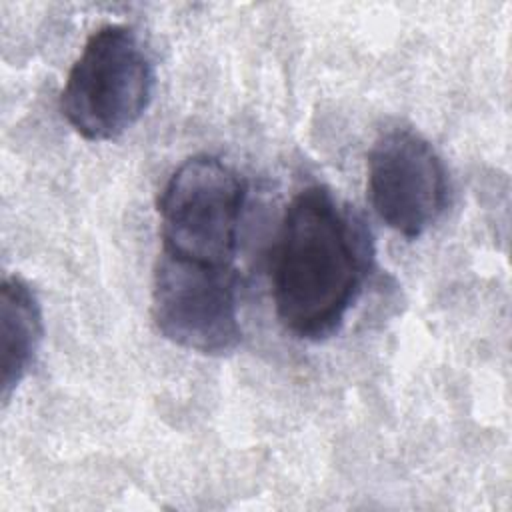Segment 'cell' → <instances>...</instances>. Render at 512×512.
I'll use <instances>...</instances> for the list:
<instances>
[{"instance_id": "cell-2", "label": "cell", "mask_w": 512, "mask_h": 512, "mask_svg": "<svg viewBox=\"0 0 512 512\" xmlns=\"http://www.w3.org/2000/svg\"><path fill=\"white\" fill-rule=\"evenodd\" d=\"M152 90L154 66L138 34L124 24H106L74 60L60 112L82 138L114 140L140 120Z\"/></svg>"}, {"instance_id": "cell-1", "label": "cell", "mask_w": 512, "mask_h": 512, "mask_svg": "<svg viewBox=\"0 0 512 512\" xmlns=\"http://www.w3.org/2000/svg\"><path fill=\"white\" fill-rule=\"evenodd\" d=\"M370 266V238L324 186L286 206L272 262L280 324L302 340H324L346 320Z\"/></svg>"}, {"instance_id": "cell-4", "label": "cell", "mask_w": 512, "mask_h": 512, "mask_svg": "<svg viewBox=\"0 0 512 512\" xmlns=\"http://www.w3.org/2000/svg\"><path fill=\"white\" fill-rule=\"evenodd\" d=\"M152 320L172 344L222 356L240 344L236 274L160 250L152 274Z\"/></svg>"}, {"instance_id": "cell-5", "label": "cell", "mask_w": 512, "mask_h": 512, "mask_svg": "<svg viewBox=\"0 0 512 512\" xmlns=\"http://www.w3.org/2000/svg\"><path fill=\"white\" fill-rule=\"evenodd\" d=\"M366 174L374 212L408 240L430 230L446 208V168L434 146L410 128H392L374 140Z\"/></svg>"}, {"instance_id": "cell-3", "label": "cell", "mask_w": 512, "mask_h": 512, "mask_svg": "<svg viewBox=\"0 0 512 512\" xmlns=\"http://www.w3.org/2000/svg\"><path fill=\"white\" fill-rule=\"evenodd\" d=\"M246 188L236 170L210 154L184 160L160 198L162 252L176 258L232 266Z\"/></svg>"}, {"instance_id": "cell-6", "label": "cell", "mask_w": 512, "mask_h": 512, "mask_svg": "<svg viewBox=\"0 0 512 512\" xmlns=\"http://www.w3.org/2000/svg\"><path fill=\"white\" fill-rule=\"evenodd\" d=\"M42 334V310L34 290L20 276H6L0 288V384L4 404L34 366Z\"/></svg>"}]
</instances>
